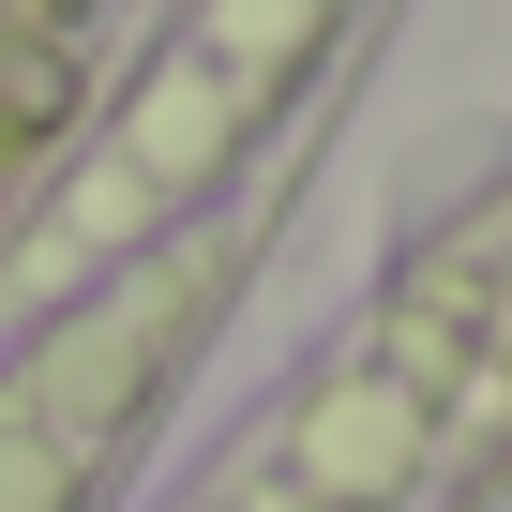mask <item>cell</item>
I'll list each match as a JSON object with an SVG mask.
<instances>
[{
	"label": "cell",
	"mask_w": 512,
	"mask_h": 512,
	"mask_svg": "<svg viewBox=\"0 0 512 512\" xmlns=\"http://www.w3.org/2000/svg\"><path fill=\"white\" fill-rule=\"evenodd\" d=\"M226 287H241V211H196V226L106 256L0 377V512H91V482L121 467V437L151 422L166 362L211 332Z\"/></svg>",
	"instance_id": "1"
}]
</instances>
